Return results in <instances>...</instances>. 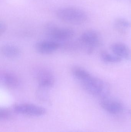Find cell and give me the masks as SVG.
I'll return each instance as SVG.
<instances>
[{
  "mask_svg": "<svg viewBox=\"0 0 131 132\" xmlns=\"http://www.w3.org/2000/svg\"><path fill=\"white\" fill-rule=\"evenodd\" d=\"M79 82L85 91L93 96L101 98L109 95L110 88L108 84L91 74Z\"/></svg>",
  "mask_w": 131,
  "mask_h": 132,
  "instance_id": "obj_1",
  "label": "cell"
},
{
  "mask_svg": "<svg viewBox=\"0 0 131 132\" xmlns=\"http://www.w3.org/2000/svg\"><path fill=\"white\" fill-rule=\"evenodd\" d=\"M56 15L62 21L74 24H84L88 19L87 15L84 11L75 7L61 8L57 11Z\"/></svg>",
  "mask_w": 131,
  "mask_h": 132,
  "instance_id": "obj_2",
  "label": "cell"
},
{
  "mask_svg": "<svg viewBox=\"0 0 131 132\" xmlns=\"http://www.w3.org/2000/svg\"><path fill=\"white\" fill-rule=\"evenodd\" d=\"M100 34L95 30H88L83 32L79 38L78 43L80 47L84 49L88 54L93 53L96 48L101 44Z\"/></svg>",
  "mask_w": 131,
  "mask_h": 132,
  "instance_id": "obj_3",
  "label": "cell"
},
{
  "mask_svg": "<svg viewBox=\"0 0 131 132\" xmlns=\"http://www.w3.org/2000/svg\"><path fill=\"white\" fill-rule=\"evenodd\" d=\"M45 30L50 39L57 42L68 41L74 38L75 35L74 31L72 29L58 27L52 24H48Z\"/></svg>",
  "mask_w": 131,
  "mask_h": 132,
  "instance_id": "obj_4",
  "label": "cell"
},
{
  "mask_svg": "<svg viewBox=\"0 0 131 132\" xmlns=\"http://www.w3.org/2000/svg\"><path fill=\"white\" fill-rule=\"evenodd\" d=\"M33 73L39 87L49 89L54 85V76L49 69L44 67H38L34 69Z\"/></svg>",
  "mask_w": 131,
  "mask_h": 132,
  "instance_id": "obj_5",
  "label": "cell"
},
{
  "mask_svg": "<svg viewBox=\"0 0 131 132\" xmlns=\"http://www.w3.org/2000/svg\"><path fill=\"white\" fill-rule=\"evenodd\" d=\"M15 112L21 114L32 116H40L44 115L46 111L44 108L33 104L21 103L14 106Z\"/></svg>",
  "mask_w": 131,
  "mask_h": 132,
  "instance_id": "obj_6",
  "label": "cell"
},
{
  "mask_svg": "<svg viewBox=\"0 0 131 132\" xmlns=\"http://www.w3.org/2000/svg\"><path fill=\"white\" fill-rule=\"evenodd\" d=\"M100 104L103 109L112 114H118L124 109L123 105L120 102L109 95L100 98Z\"/></svg>",
  "mask_w": 131,
  "mask_h": 132,
  "instance_id": "obj_7",
  "label": "cell"
},
{
  "mask_svg": "<svg viewBox=\"0 0 131 132\" xmlns=\"http://www.w3.org/2000/svg\"><path fill=\"white\" fill-rule=\"evenodd\" d=\"M61 47L59 43L52 39L40 41L37 43L35 46L36 51L38 53L44 55L53 53Z\"/></svg>",
  "mask_w": 131,
  "mask_h": 132,
  "instance_id": "obj_8",
  "label": "cell"
},
{
  "mask_svg": "<svg viewBox=\"0 0 131 132\" xmlns=\"http://www.w3.org/2000/svg\"><path fill=\"white\" fill-rule=\"evenodd\" d=\"M111 50L114 54L122 60H131V50L130 48L122 43H115L111 45Z\"/></svg>",
  "mask_w": 131,
  "mask_h": 132,
  "instance_id": "obj_9",
  "label": "cell"
},
{
  "mask_svg": "<svg viewBox=\"0 0 131 132\" xmlns=\"http://www.w3.org/2000/svg\"><path fill=\"white\" fill-rule=\"evenodd\" d=\"M0 78L1 83L8 88L15 89L20 85V80L17 76L9 71H4L2 73Z\"/></svg>",
  "mask_w": 131,
  "mask_h": 132,
  "instance_id": "obj_10",
  "label": "cell"
},
{
  "mask_svg": "<svg viewBox=\"0 0 131 132\" xmlns=\"http://www.w3.org/2000/svg\"><path fill=\"white\" fill-rule=\"evenodd\" d=\"M1 52L6 58L14 59L20 55L21 50L18 47L15 45L5 44L2 46L1 48Z\"/></svg>",
  "mask_w": 131,
  "mask_h": 132,
  "instance_id": "obj_11",
  "label": "cell"
},
{
  "mask_svg": "<svg viewBox=\"0 0 131 132\" xmlns=\"http://www.w3.org/2000/svg\"><path fill=\"white\" fill-rule=\"evenodd\" d=\"M114 26L118 32L121 34H125L131 27V23L125 19L118 18L115 21Z\"/></svg>",
  "mask_w": 131,
  "mask_h": 132,
  "instance_id": "obj_12",
  "label": "cell"
},
{
  "mask_svg": "<svg viewBox=\"0 0 131 132\" xmlns=\"http://www.w3.org/2000/svg\"><path fill=\"white\" fill-rule=\"evenodd\" d=\"M101 59L106 63H116L120 62L122 60L112 53H110L107 51H103L100 53Z\"/></svg>",
  "mask_w": 131,
  "mask_h": 132,
  "instance_id": "obj_13",
  "label": "cell"
},
{
  "mask_svg": "<svg viewBox=\"0 0 131 132\" xmlns=\"http://www.w3.org/2000/svg\"><path fill=\"white\" fill-rule=\"evenodd\" d=\"M48 88L39 87V88L37 91V97L41 101H47L49 97L48 92Z\"/></svg>",
  "mask_w": 131,
  "mask_h": 132,
  "instance_id": "obj_14",
  "label": "cell"
},
{
  "mask_svg": "<svg viewBox=\"0 0 131 132\" xmlns=\"http://www.w3.org/2000/svg\"><path fill=\"white\" fill-rule=\"evenodd\" d=\"M11 114L10 111L6 108H1L0 110V118L1 119H7L11 118Z\"/></svg>",
  "mask_w": 131,
  "mask_h": 132,
  "instance_id": "obj_15",
  "label": "cell"
},
{
  "mask_svg": "<svg viewBox=\"0 0 131 132\" xmlns=\"http://www.w3.org/2000/svg\"><path fill=\"white\" fill-rule=\"evenodd\" d=\"M7 27L6 25L4 22H1L0 26V35H2L6 31Z\"/></svg>",
  "mask_w": 131,
  "mask_h": 132,
  "instance_id": "obj_16",
  "label": "cell"
}]
</instances>
